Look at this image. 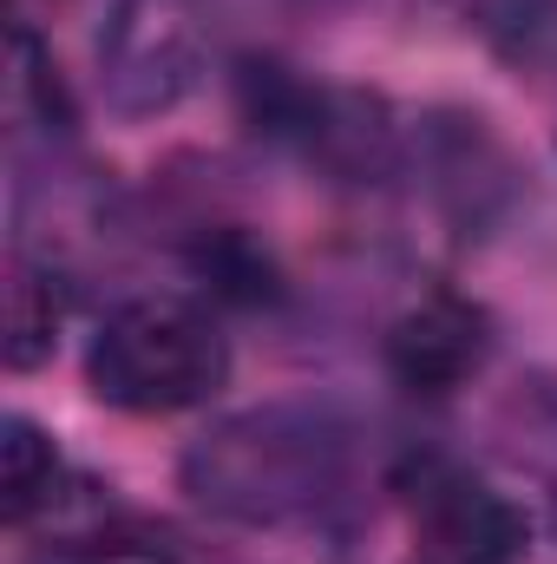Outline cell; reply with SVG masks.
<instances>
[{"label":"cell","instance_id":"obj_6","mask_svg":"<svg viewBox=\"0 0 557 564\" xmlns=\"http://www.w3.org/2000/svg\"><path fill=\"white\" fill-rule=\"evenodd\" d=\"M499 335H492V315L472 302V295H452V289H426L414 295L387 335H381V368L394 388H407L419 401H439V394H459L466 381L485 375Z\"/></svg>","mask_w":557,"mask_h":564},{"label":"cell","instance_id":"obj_1","mask_svg":"<svg viewBox=\"0 0 557 564\" xmlns=\"http://www.w3.org/2000/svg\"><path fill=\"white\" fill-rule=\"evenodd\" d=\"M368 466V433L341 401L282 394L210 421L177 459V479L197 512L243 525V532H288L335 519Z\"/></svg>","mask_w":557,"mask_h":564},{"label":"cell","instance_id":"obj_3","mask_svg":"<svg viewBox=\"0 0 557 564\" xmlns=\"http://www.w3.org/2000/svg\"><path fill=\"white\" fill-rule=\"evenodd\" d=\"M223 53V0H112L92 40L99 93L119 119L177 112Z\"/></svg>","mask_w":557,"mask_h":564},{"label":"cell","instance_id":"obj_7","mask_svg":"<svg viewBox=\"0 0 557 564\" xmlns=\"http://www.w3.org/2000/svg\"><path fill=\"white\" fill-rule=\"evenodd\" d=\"M0 512L13 532H26L33 519H59V525H79V519H99L106 506L86 499V473L59 453V440L26 414H7L0 421Z\"/></svg>","mask_w":557,"mask_h":564},{"label":"cell","instance_id":"obj_13","mask_svg":"<svg viewBox=\"0 0 557 564\" xmlns=\"http://www.w3.org/2000/svg\"><path fill=\"white\" fill-rule=\"evenodd\" d=\"M302 7H335V0H302Z\"/></svg>","mask_w":557,"mask_h":564},{"label":"cell","instance_id":"obj_8","mask_svg":"<svg viewBox=\"0 0 557 564\" xmlns=\"http://www.w3.org/2000/svg\"><path fill=\"white\" fill-rule=\"evenodd\" d=\"M7 126H13V151H73L79 132V112H73V93L53 66V53L40 46V33L26 20H13V66H7Z\"/></svg>","mask_w":557,"mask_h":564},{"label":"cell","instance_id":"obj_2","mask_svg":"<svg viewBox=\"0 0 557 564\" xmlns=\"http://www.w3.org/2000/svg\"><path fill=\"white\" fill-rule=\"evenodd\" d=\"M230 381V335L197 295H125L99 315L86 341V388L92 401L164 421L217 401Z\"/></svg>","mask_w":557,"mask_h":564},{"label":"cell","instance_id":"obj_9","mask_svg":"<svg viewBox=\"0 0 557 564\" xmlns=\"http://www.w3.org/2000/svg\"><path fill=\"white\" fill-rule=\"evenodd\" d=\"M66 308H73V270L46 263L33 250H13V263H7V368L13 375H33L53 361Z\"/></svg>","mask_w":557,"mask_h":564},{"label":"cell","instance_id":"obj_10","mask_svg":"<svg viewBox=\"0 0 557 564\" xmlns=\"http://www.w3.org/2000/svg\"><path fill=\"white\" fill-rule=\"evenodd\" d=\"M33 564H184V552H177V539L157 519L99 512V519L66 525Z\"/></svg>","mask_w":557,"mask_h":564},{"label":"cell","instance_id":"obj_11","mask_svg":"<svg viewBox=\"0 0 557 564\" xmlns=\"http://www.w3.org/2000/svg\"><path fill=\"white\" fill-rule=\"evenodd\" d=\"M472 26L512 73H557V0H472Z\"/></svg>","mask_w":557,"mask_h":564},{"label":"cell","instance_id":"obj_12","mask_svg":"<svg viewBox=\"0 0 557 564\" xmlns=\"http://www.w3.org/2000/svg\"><path fill=\"white\" fill-rule=\"evenodd\" d=\"M545 473H551V525H557V459L545 466Z\"/></svg>","mask_w":557,"mask_h":564},{"label":"cell","instance_id":"obj_4","mask_svg":"<svg viewBox=\"0 0 557 564\" xmlns=\"http://www.w3.org/2000/svg\"><path fill=\"white\" fill-rule=\"evenodd\" d=\"M407 506V564H525V506L452 453H407L387 479Z\"/></svg>","mask_w":557,"mask_h":564},{"label":"cell","instance_id":"obj_5","mask_svg":"<svg viewBox=\"0 0 557 564\" xmlns=\"http://www.w3.org/2000/svg\"><path fill=\"white\" fill-rule=\"evenodd\" d=\"M407 184L446 217V230H459V237L499 230L512 217V204L525 197V171H518L512 144L492 132V119L459 112V106H433V112L414 119Z\"/></svg>","mask_w":557,"mask_h":564}]
</instances>
